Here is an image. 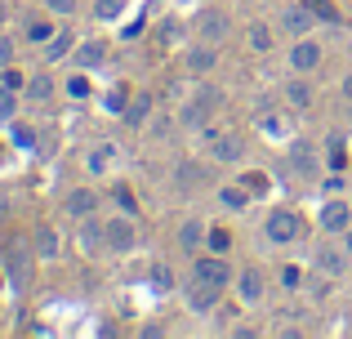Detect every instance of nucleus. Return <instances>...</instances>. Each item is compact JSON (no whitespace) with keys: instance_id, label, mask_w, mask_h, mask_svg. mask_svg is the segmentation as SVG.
I'll return each mask as SVG.
<instances>
[{"instance_id":"obj_1","label":"nucleus","mask_w":352,"mask_h":339,"mask_svg":"<svg viewBox=\"0 0 352 339\" xmlns=\"http://www.w3.org/2000/svg\"><path fill=\"white\" fill-rule=\"evenodd\" d=\"M285 166H290V174H299V179H321V148L312 139H294L285 148Z\"/></svg>"},{"instance_id":"obj_2","label":"nucleus","mask_w":352,"mask_h":339,"mask_svg":"<svg viewBox=\"0 0 352 339\" xmlns=\"http://www.w3.org/2000/svg\"><path fill=\"white\" fill-rule=\"evenodd\" d=\"M103 228H107V250H116V254H129L138 245V228H134V215H112V219H103Z\"/></svg>"},{"instance_id":"obj_3","label":"nucleus","mask_w":352,"mask_h":339,"mask_svg":"<svg viewBox=\"0 0 352 339\" xmlns=\"http://www.w3.org/2000/svg\"><path fill=\"white\" fill-rule=\"evenodd\" d=\"M299 232H303V223H299V215H294V210H272V215H267V223H263V237L272 245L299 241Z\"/></svg>"},{"instance_id":"obj_4","label":"nucleus","mask_w":352,"mask_h":339,"mask_svg":"<svg viewBox=\"0 0 352 339\" xmlns=\"http://www.w3.org/2000/svg\"><path fill=\"white\" fill-rule=\"evenodd\" d=\"M312 263L321 268V277L339 281V277H348V268H352V254L344 250V245H330V241H321L317 250H312Z\"/></svg>"},{"instance_id":"obj_5","label":"nucleus","mask_w":352,"mask_h":339,"mask_svg":"<svg viewBox=\"0 0 352 339\" xmlns=\"http://www.w3.org/2000/svg\"><path fill=\"white\" fill-rule=\"evenodd\" d=\"M32 263H36V245L14 241L5 250V277L14 281V286H27V281H32Z\"/></svg>"},{"instance_id":"obj_6","label":"nucleus","mask_w":352,"mask_h":339,"mask_svg":"<svg viewBox=\"0 0 352 339\" xmlns=\"http://www.w3.org/2000/svg\"><path fill=\"white\" fill-rule=\"evenodd\" d=\"M219 103H223V98H219V89H201V94L179 112V125H183V130H206V116L214 112Z\"/></svg>"},{"instance_id":"obj_7","label":"nucleus","mask_w":352,"mask_h":339,"mask_svg":"<svg viewBox=\"0 0 352 339\" xmlns=\"http://www.w3.org/2000/svg\"><path fill=\"white\" fill-rule=\"evenodd\" d=\"M206 152L214 161H223V166H236V161L245 157V139H241V134H214V130H206Z\"/></svg>"},{"instance_id":"obj_8","label":"nucleus","mask_w":352,"mask_h":339,"mask_svg":"<svg viewBox=\"0 0 352 339\" xmlns=\"http://www.w3.org/2000/svg\"><path fill=\"white\" fill-rule=\"evenodd\" d=\"M192 277H197V281H210V286L223 290L228 281H232V268L223 263V254L210 250V254H197V263H192Z\"/></svg>"},{"instance_id":"obj_9","label":"nucleus","mask_w":352,"mask_h":339,"mask_svg":"<svg viewBox=\"0 0 352 339\" xmlns=\"http://www.w3.org/2000/svg\"><path fill=\"white\" fill-rule=\"evenodd\" d=\"M219 295H223L219 286H210V281H197V277L183 286V299H188L192 313H214V308H219Z\"/></svg>"},{"instance_id":"obj_10","label":"nucleus","mask_w":352,"mask_h":339,"mask_svg":"<svg viewBox=\"0 0 352 339\" xmlns=\"http://www.w3.org/2000/svg\"><path fill=\"white\" fill-rule=\"evenodd\" d=\"M312 27H317V14H312L308 5H285L281 9V32L285 36H294V41H299V36H308Z\"/></svg>"},{"instance_id":"obj_11","label":"nucleus","mask_w":352,"mask_h":339,"mask_svg":"<svg viewBox=\"0 0 352 339\" xmlns=\"http://www.w3.org/2000/svg\"><path fill=\"white\" fill-rule=\"evenodd\" d=\"M285 63H290L299 76H308V72H317V67H321V45H317V41H308V36H299Z\"/></svg>"},{"instance_id":"obj_12","label":"nucleus","mask_w":352,"mask_h":339,"mask_svg":"<svg viewBox=\"0 0 352 339\" xmlns=\"http://www.w3.org/2000/svg\"><path fill=\"white\" fill-rule=\"evenodd\" d=\"M281 98H285V107H294V112H308V107H312V98H317V94H312V80L294 72V80H285Z\"/></svg>"},{"instance_id":"obj_13","label":"nucleus","mask_w":352,"mask_h":339,"mask_svg":"<svg viewBox=\"0 0 352 339\" xmlns=\"http://www.w3.org/2000/svg\"><path fill=\"white\" fill-rule=\"evenodd\" d=\"M94 210H98V192H94V188H72V192H67V215L76 219V223L94 219Z\"/></svg>"},{"instance_id":"obj_14","label":"nucleus","mask_w":352,"mask_h":339,"mask_svg":"<svg viewBox=\"0 0 352 339\" xmlns=\"http://www.w3.org/2000/svg\"><path fill=\"white\" fill-rule=\"evenodd\" d=\"M321 228L344 237L352 228V206H344V201H326V206H321Z\"/></svg>"},{"instance_id":"obj_15","label":"nucleus","mask_w":352,"mask_h":339,"mask_svg":"<svg viewBox=\"0 0 352 339\" xmlns=\"http://www.w3.org/2000/svg\"><path fill=\"white\" fill-rule=\"evenodd\" d=\"M107 63V45L103 41H89V45H80L76 54H72V67H80V72H94V67H103Z\"/></svg>"},{"instance_id":"obj_16","label":"nucleus","mask_w":352,"mask_h":339,"mask_svg":"<svg viewBox=\"0 0 352 339\" xmlns=\"http://www.w3.org/2000/svg\"><path fill=\"white\" fill-rule=\"evenodd\" d=\"M236 299H241L245 308L263 299V277H258V268H245V272L236 277Z\"/></svg>"},{"instance_id":"obj_17","label":"nucleus","mask_w":352,"mask_h":339,"mask_svg":"<svg viewBox=\"0 0 352 339\" xmlns=\"http://www.w3.org/2000/svg\"><path fill=\"white\" fill-rule=\"evenodd\" d=\"M214 63H219V50L210 41H201V45H192V50H188V72H197V76H206Z\"/></svg>"},{"instance_id":"obj_18","label":"nucleus","mask_w":352,"mask_h":339,"mask_svg":"<svg viewBox=\"0 0 352 339\" xmlns=\"http://www.w3.org/2000/svg\"><path fill=\"white\" fill-rule=\"evenodd\" d=\"M206 232H210V228L201 223V219H183V223H179V245L197 254L201 245H206Z\"/></svg>"},{"instance_id":"obj_19","label":"nucleus","mask_w":352,"mask_h":339,"mask_svg":"<svg viewBox=\"0 0 352 339\" xmlns=\"http://www.w3.org/2000/svg\"><path fill=\"white\" fill-rule=\"evenodd\" d=\"M36 259H58V254H63V245H58V232H54V228H36Z\"/></svg>"},{"instance_id":"obj_20","label":"nucleus","mask_w":352,"mask_h":339,"mask_svg":"<svg viewBox=\"0 0 352 339\" xmlns=\"http://www.w3.org/2000/svg\"><path fill=\"white\" fill-rule=\"evenodd\" d=\"M103 241H107V228H103V223H89V219H85V232H80V250H85V254H98V250H103Z\"/></svg>"},{"instance_id":"obj_21","label":"nucleus","mask_w":352,"mask_h":339,"mask_svg":"<svg viewBox=\"0 0 352 339\" xmlns=\"http://www.w3.org/2000/svg\"><path fill=\"white\" fill-rule=\"evenodd\" d=\"M223 32H228V18L223 14H206V18H201V41L219 45V41H223Z\"/></svg>"},{"instance_id":"obj_22","label":"nucleus","mask_w":352,"mask_h":339,"mask_svg":"<svg viewBox=\"0 0 352 339\" xmlns=\"http://www.w3.org/2000/svg\"><path fill=\"white\" fill-rule=\"evenodd\" d=\"M50 98H54V80L45 76V72L27 80V103H50Z\"/></svg>"},{"instance_id":"obj_23","label":"nucleus","mask_w":352,"mask_h":339,"mask_svg":"<svg viewBox=\"0 0 352 339\" xmlns=\"http://www.w3.org/2000/svg\"><path fill=\"white\" fill-rule=\"evenodd\" d=\"M54 36H58V32H54L50 18H32V23H27V41H32V45H50Z\"/></svg>"},{"instance_id":"obj_24","label":"nucleus","mask_w":352,"mask_h":339,"mask_svg":"<svg viewBox=\"0 0 352 339\" xmlns=\"http://www.w3.org/2000/svg\"><path fill=\"white\" fill-rule=\"evenodd\" d=\"M250 50H258V54H267V50H272V27L250 23Z\"/></svg>"},{"instance_id":"obj_25","label":"nucleus","mask_w":352,"mask_h":339,"mask_svg":"<svg viewBox=\"0 0 352 339\" xmlns=\"http://www.w3.org/2000/svg\"><path fill=\"white\" fill-rule=\"evenodd\" d=\"M112 157H116V148H112V143L94 148V152H89V174H103L107 166H112Z\"/></svg>"},{"instance_id":"obj_26","label":"nucleus","mask_w":352,"mask_h":339,"mask_svg":"<svg viewBox=\"0 0 352 339\" xmlns=\"http://www.w3.org/2000/svg\"><path fill=\"white\" fill-rule=\"evenodd\" d=\"M219 201H223L228 210H245L250 206V192L245 188H219Z\"/></svg>"},{"instance_id":"obj_27","label":"nucleus","mask_w":352,"mask_h":339,"mask_svg":"<svg viewBox=\"0 0 352 339\" xmlns=\"http://www.w3.org/2000/svg\"><path fill=\"white\" fill-rule=\"evenodd\" d=\"M147 116H152V98H147V94L134 98V107H125V121H129V125H143Z\"/></svg>"},{"instance_id":"obj_28","label":"nucleus","mask_w":352,"mask_h":339,"mask_svg":"<svg viewBox=\"0 0 352 339\" xmlns=\"http://www.w3.org/2000/svg\"><path fill=\"white\" fill-rule=\"evenodd\" d=\"M14 112H18L14 89H9V85H0V125H5V121H14Z\"/></svg>"},{"instance_id":"obj_29","label":"nucleus","mask_w":352,"mask_h":339,"mask_svg":"<svg viewBox=\"0 0 352 339\" xmlns=\"http://www.w3.org/2000/svg\"><path fill=\"white\" fill-rule=\"evenodd\" d=\"M45 9H50L54 18H76V9H80V0H45Z\"/></svg>"},{"instance_id":"obj_30","label":"nucleus","mask_w":352,"mask_h":339,"mask_svg":"<svg viewBox=\"0 0 352 339\" xmlns=\"http://www.w3.org/2000/svg\"><path fill=\"white\" fill-rule=\"evenodd\" d=\"M206 245H210L214 254H228V250H232V237H228L223 228H214V232H206Z\"/></svg>"},{"instance_id":"obj_31","label":"nucleus","mask_w":352,"mask_h":339,"mask_svg":"<svg viewBox=\"0 0 352 339\" xmlns=\"http://www.w3.org/2000/svg\"><path fill=\"white\" fill-rule=\"evenodd\" d=\"M152 286H156V290H174V272H170V263H156V268H152Z\"/></svg>"},{"instance_id":"obj_32","label":"nucleus","mask_w":352,"mask_h":339,"mask_svg":"<svg viewBox=\"0 0 352 339\" xmlns=\"http://www.w3.org/2000/svg\"><path fill=\"white\" fill-rule=\"evenodd\" d=\"M241 188H245L250 197H258V192H267V179H263V174H258V170H250L245 179H241Z\"/></svg>"},{"instance_id":"obj_33","label":"nucleus","mask_w":352,"mask_h":339,"mask_svg":"<svg viewBox=\"0 0 352 339\" xmlns=\"http://www.w3.org/2000/svg\"><path fill=\"white\" fill-rule=\"evenodd\" d=\"M303 5H308V9H312L317 18H326V23H339V14H335V9L326 5V0H303Z\"/></svg>"},{"instance_id":"obj_34","label":"nucleus","mask_w":352,"mask_h":339,"mask_svg":"<svg viewBox=\"0 0 352 339\" xmlns=\"http://www.w3.org/2000/svg\"><path fill=\"white\" fill-rule=\"evenodd\" d=\"M120 5H125V0H98V5H94V14L107 23V18H116V14H120Z\"/></svg>"},{"instance_id":"obj_35","label":"nucleus","mask_w":352,"mask_h":339,"mask_svg":"<svg viewBox=\"0 0 352 339\" xmlns=\"http://www.w3.org/2000/svg\"><path fill=\"white\" fill-rule=\"evenodd\" d=\"M281 286L285 290H299V268H294V263H285V268H281Z\"/></svg>"},{"instance_id":"obj_36","label":"nucleus","mask_w":352,"mask_h":339,"mask_svg":"<svg viewBox=\"0 0 352 339\" xmlns=\"http://www.w3.org/2000/svg\"><path fill=\"white\" fill-rule=\"evenodd\" d=\"M45 54H50V58H63V54H67V36H54V41L45 45Z\"/></svg>"},{"instance_id":"obj_37","label":"nucleus","mask_w":352,"mask_h":339,"mask_svg":"<svg viewBox=\"0 0 352 339\" xmlns=\"http://www.w3.org/2000/svg\"><path fill=\"white\" fill-rule=\"evenodd\" d=\"M116 201H120V210H125V215H134V192H129V188H116Z\"/></svg>"},{"instance_id":"obj_38","label":"nucleus","mask_w":352,"mask_h":339,"mask_svg":"<svg viewBox=\"0 0 352 339\" xmlns=\"http://www.w3.org/2000/svg\"><path fill=\"white\" fill-rule=\"evenodd\" d=\"M67 94H76V98H85V94H89V85H85V76H72V80H67Z\"/></svg>"},{"instance_id":"obj_39","label":"nucleus","mask_w":352,"mask_h":339,"mask_svg":"<svg viewBox=\"0 0 352 339\" xmlns=\"http://www.w3.org/2000/svg\"><path fill=\"white\" fill-rule=\"evenodd\" d=\"M14 143H18V148H32L36 139H32V130H14Z\"/></svg>"},{"instance_id":"obj_40","label":"nucleus","mask_w":352,"mask_h":339,"mask_svg":"<svg viewBox=\"0 0 352 339\" xmlns=\"http://www.w3.org/2000/svg\"><path fill=\"white\" fill-rule=\"evenodd\" d=\"M14 58V41H5V36H0V63H9Z\"/></svg>"},{"instance_id":"obj_41","label":"nucleus","mask_w":352,"mask_h":339,"mask_svg":"<svg viewBox=\"0 0 352 339\" xmlns=\"http://www.w3.org/2000/svg\"><path fill=\"white\" fill-rule=\"evenodd\" d=\"M120 36H125V41H138V36H143V23H129V27H125Z\"/></svg>"},{"instance_id":"obj_42","label":"nucleus","mask_w":352,"mask_h":339,"mask_svg":"<svg viewBox=\"0 0 352 339\" xmlns=\"http://www.w3.org/2000/svg\"><path fill=\"white\" fill-rule=\"evenodd\" d=\"M179 174H183V188H192V183H197V166H183Z\"/></svg>"},{"instance_id":"obj_43","label":"nucleus","mask_w":352,"mask_h":339,"mask_svg":"<svg viewBox=\"0 0 352 339\" xmlns=\"http://www.w3.org/2000/svg\"><path fill=\"white\" fill-rule=\"evenodd\" d=\"M339 89H344V98L352 103V76H344V85H339Z\"/></svg>"},{"instance_id":"obj_44","label":"nucleus","mask_w":352,"mask_h":339,"mask_svg":"<svg viewBox=\"0 0 352 339\" xmlns=\"http://www.w3.org/2000/svg\"><path fill=\"white\" fill-rule=\"evenodd\" d=\"M344 250L352 254V228H348V232H344Z\"/></svg>"},{"instance_id":"obj_45","label":"nucleus","mask_w":352,"mask_h":339,"mask_svg":"<svg viewBox=\"0 0 352 339\" xmlns=\"http://www.w3.org/2000/svg\"><path fill=\"white\" fill-rule=\"evenodd\" d=\"M5 14H9V9H5V0H0V23H5Z\"/></svg>"}]
</instances>
